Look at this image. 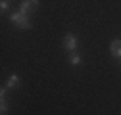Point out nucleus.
I'll use <instances>...</instances> for the list:
<instances>
[{
	"label": "nucleus",
	"mask_w": 121,
	"mask_h": 115,
	"mask_svg": "<svg viewBox=\"0 0 121 115\" xmlns=\"http://www.w3.org/2000/svg\"><path fill=\"white\" fill-rule=\"evenodd\" d=\"M8 88H17V86H19V77L16 75V73H12L10 75V79H8Z\"/></svg>",
	"instance_id": "5"
},
{
	"label": "nucleus",
	"mask_w": 121,
	"mask_h": 115,
	"mask_svg": "<svg viewBox=\"0 0 121 115\" xmlns=\"http://www.w3.org/2000/svg\"><path fill=\"white\" fill-rule=\"evenodd\" d=\"M110 52H112V56H113V58H121V40H119V38H115V40L112 42Z\"/></svg>",
	"instance_id": "4"
},
{
	"label": "nucleus",
	"mask_w": 121,
	"mask_h": 115,
	"mask_svg": "<svg viewBox=\"0 0 121 115\" xmlns=\"http://www.w3.org/2000/svg\"><path fill=\"white\" fill-rule=\"evenodd\" d=\"M64 46H65L69 52H75V48H77V37L71 35V33H67L65 38H64Z\"/></svg>",
	"instance_id": "3"
},
{
	"label": "nucleus",
	"mask_w": 121,
	"mask_h": 115,
	"mask_svg": "<svg viewBox=\"0 0 121 115\" xmlns=\"http://www.w3.org/2000/svg\"><path fill=\"white\" fill-rule=\"evenodd\" d=\"M69 63H71V65L81 63V56H79L77 52H71V54H69Z\"/></svg>",
	"instance_id": "6"
},
{
	"label": "nucleus",
	"mask_w": 121,
	"mask_h": 115,
	"mask_svg": "<svg viewBox=\"0 0 121 115\" xmlns=\"http://www.w3.org/2000/svg\"><path fill=\"white\" fill-rule=\"evenodd\" d=\"M8 2H6V0H2V2H0V10H2V12H8Z\"/></svg>",
	"instance_id": "8"
},
{
	"label": "nucleus",
	"mask_w": 121,
	"mask_h": 115,
	"mask_svg": "<svg viewBox=\"0 0 121 115\" xmlns=\"http://www.w3.org/2000/svg\"><path fill=\"white\" fill-rule=\"evenodd\" d=\"M0 102H2V106H0V115H6V109H8V106H6V98H0Z\"/></svg>",
	"instance_id": "7"
},
{
	"label": "nucleus",
	"mask_w": 121,
	"mask_h": 115,
	"mask_svg": "<svg viewBox=\"0 0 121 115\" xmlns=\"http://www.w3.org/2000/svg\"><path fill=\"white\" fill-rule=\"evenodd\" d=\"M10 21L13 25L21 27V29H31V21H29L27 13H23V12H13L12 16H10Z\"/></svg>",
	"instance_id": "1"
},
{
	"label": "nucleus",
	"mask_w": 121,
	"mask_h": 115,
	"mask_svg": "<svg viewBox=\"0 0 121 115\" xmlns=\"http://www.w3.org/2000/svg\"><path fill=\"white\" fill-rule=\"evenodd\" d=\"M39 8V0H23L21 2V6H19V12H23V13H33L35 10Z\"/></svg>",
	"instance_id": "2"
}]
</instances>
